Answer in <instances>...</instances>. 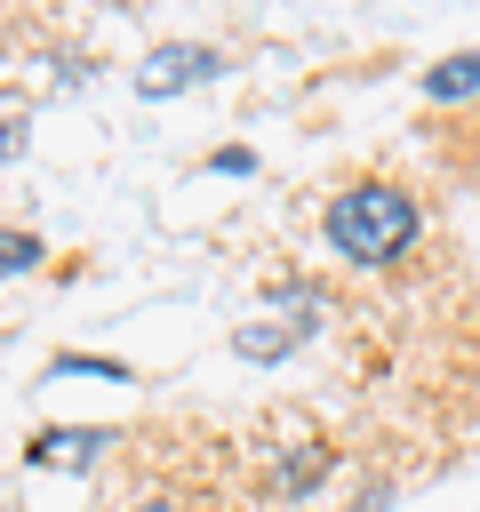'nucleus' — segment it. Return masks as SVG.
Segmentation results:
<instances>
[{"mask_svg":"<svg viewBox=\"0 0 480 512\" xmlns=\"http://www.w3.org/2000/svg\"><path fill=\"white\" fill-rule=\"evenodd\" d=\"M320 232H328V248H336L344 264L392 272V264L424 240V200H416L408 184H392V176H352V184L328 200Z\"/></svg>","mask_w":480,"mask_h":512,"instance_id":"1","label":"nucleus"},{"mask_svg":"<svg viewBox=\"0 0 480 512\" xmlns=\"http://www.w3.org/2000/svg\"><path fill=\"white\" fill-rule=\"evenodd\" d=\"M112 440H120L112 424H40V432H24V464H40V472H88Z\"/></svg>","mask_w":480,"mask_h":512,"instance_id":"2","label":"nucleus"},{"mask_svg":"<svg viewBox=\"0 0 480 512\" xmlns=\"http://www.w3.org/2000/svg\"><path fill=\"white\" fill-rule=\"evenodd\" d=\"M208 72H224V56H216L208 40H168V48L144 56L136 96H176V88H192V80H208Z\"/></svg>","mask_w":480,"mask_h":512,"instance_id":"3","label":"nucleus"},{"mask_svg":"<svg viewBox=\"0 0 480 512\" xmlns=\"http://www.w3.org/2000/svg\"><path fill=\"white\" fill-rule=\"evenodd\" d=\"M336 464H344V448H336V440H296V448H280V456H272L264 488H272V496H312Z\"/></svg>","mask_w":480,"mask_h":512,"instance_id":"4","label":"nucleus"},{"mask_svg":"<svg viewBox=\"0 0 480 512\" xmlns=\"http://www.w3.org/2000/svg\"><path fill=\"white\" fill-rule=\"evenodd\" d=\"M312 328H320V312H312V304H296L288 320H256V328H240V336H232V352H240V360H280V352H288V344H304Z\"/></svg>","mask_w":480,"mask_h":512,"instance_id":"5","label":"nucleus"},{"mask_svg":"<svg viewBox=\"0 0 480 512\" xmlns=\"http://www.w3.org/2000/svg\"><path fill=\"white\" fill-rule=\"evenodd\" d=\"M424 96H432V104H464V96H480V48L440 56V64L424 72Z\"/></svg>","mask_w":480,"mask_h":512,"instance_id":"6","label":"nucleus"},{"mask_svg":"<svg viewBox=\"0 0 480 512\" xmlns=\"http://www.w3.org/2000/svg\"><path fill=\"white\" fill-rule=\"evenodd\" d=\"M48 264V240L32 232V224H0V280H16V272H40Z\"/></svg>","mask_w":480,"mask_h":512,"instance_id":"7","label":"nucleus"},{"mask_svg":"<svg viewBox=\"0 0 480 512\" xmlns=\"http://www.w3.org/2000/svg\"><path fill=\"white\" fill-rule=\"evenodd\" d=\"M48 376H112V384H128V360H96V352H56V360H48Z\"/></svg>","mask_w":480,"mask_h":512,"instance_id":"8","label":"nucleus"},{"mask_svg":"<svg viewBox=\"0 0 480 512\" xmlns=\"http://www.w3.org/2000/svg\"><path fill=\"white\" fill-rule=\"evenodd\" d=\"M208 168H216V176H248V168H256V152H248V144H232V152H208Z\"/></svg>","mask_w":480,"mask_h":512,"instance_id":"9","label":"nucleus"},{"mask_svg":"<svg viewBox=\"0 0 480 512\" xmlns=\"http://www.w3.org/2000/svg\"><path fill=\"white\" fill-rule=\"evenodd\" d=\"M392 496H400V488H392V480H368V488H360V496H352V512H384V504H392Z\"/></svg>","mask_w":480,"mask_h":512,"instance_id":"10","label":"nucleus"},{"mask_svg":"<svg viewBox=\"0 0 480 512\" xmlns=\"http://www.w3.org/2000/svg\"><path fill=\"white\" fill-rule=\"evenodd\" d=\"M16 152H24V120H16V112H0V160H16Z\"/></svg>","mask_w":480,"mask_h":512,"instance_id":"11","label":"nucleus"},{"mask_svg":"<svg viewBox=\"0 0 480 512\" xmlns=\"http://www.w3.org/2000/svg\"><path fill=\"white\" fill-rule=\"evenodd\" d=\"M128 512H192V504H184V496H176V488H160V496H136V504H128Z\"/></svg>","mask_w":480,"mask_h":512,"instance_id":"12","label":"nucleus"},{"mask_svg":"<svg viewBox=\"0 0 480 512\" xmlns=\"http://www.w3.org/2000/svg\"><path fill=\"white\" fill-rule=\"evenodd\" d=\"M0 512H8V504H0Z\"/></svg>","mask_w":480,"mask_h":512,"instance_id":"13","label":"nucleus"}]
</instances>
